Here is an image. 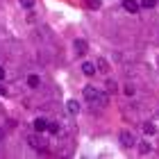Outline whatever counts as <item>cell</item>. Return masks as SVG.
<instances>
[{"mask_svg": "<svg viewBox=\"0 0 159 159\" xmlns=\"http://www.w3.org/2000/svg\"><path fill=\"white\" fill-rule=\"evenodd\" d=\"M46 129H48V120L46 118H34V132H46Z\"/></svg>", "mask_w": 159, "mask_h": 159, "instance_id": "52a82bcc", "label": "cell"}, {"mask_svg": "<svg viewBox=\"0 0 159 159\" xmlns=\"http://www.w3.org/2000/svg\"><path fill=\"white\" fill-rule=\"evenodd\" d=\"M96 68H98V73H109V61H107L105 57H98L96 59Z\"/></svg>", "mask_w": 159, "mask_h": 159, "instance_id": "5b68a950", "label": "cell"}, {"mask_svg": "<svg viewBox=\"0 0 159 159\" xmlns=\"http://www.w3.org/2000/svg\"><path fill=\"white\" fill-rule=\"evenodd\" d=\"M98 93H100V89H96V86H91V84L84 86V98L89 100V102H96V100H98Z\"/></svg>", "mask_w": 159, "mask_h": 159, "instance_id": "7a4b0ae2", "label": "cell"}, {"mask_svg": "<svg viewBox=\"0 0 159 159\" xmlns=\"http://www.w3.org/2000/svg\"><path fill=\"white\" fill-rule=\"evenodd\" d=\"M123 7H125V11H129V14H139V9H141V5L136 2V0H123Z\"/></svg>", "mask_w": 159, "mask_h": 159, "instance_id": "3957f363", "label": "cell"}, {"mask_svg": "<svg viewBox=\"0 0 159 159\" xmlns=\"http://www.w3.org/2000/svg\"><path fill=\"white\" fill-rule=\"evenodd\" d=\"M143 9H155V5H157V0H141L139 2Z\"/></svg>", "mask_w": 159, "mask_h": 159, "instance_id": "4fadbf2b", "label": "cell"}, {"mask_svg": "<svg viewBox=\"0 0 159 159\" xmlns=\"http://www.w3.org/2000/svg\"><path fill=\"white\" fill-rule=\"evenodd\" d=\"M155 132H157V127H155L150 120H146V123H143V134H148V136H150V134H155Z\"/></svg>", "mask_w": 159, "mask_h": 159, "instance_id": "8fae6325", "label": "cell"}, {"mask_svg": "<svg viewBox=\"0 0 159 159\" xmlns=\"http://www.w3.org/2000/svg\"><path fill=\"white\" fill-rule=\"evenodd\" d=\"M86 7H89V9H100V7H102V0H86Z\"/></svg>", "mask_w": 159, "mask_h": 159, "instance_id": "7c38bea8", "label": "cell"}, {"mask_svg": "<svg viewBox=\"0 0 159 159\" xmlns=\"http://www.w3.org/2000/svg\"><path fill=\"white\" fill-rule=\"evenodd\" d=\"M82 73H84L86 77H93V75L98 73L96 64H93V61H84V64H82Z\"/></svg>", "mask_w": 159, "mask_h": 159, "instance_id": "277c9868", "label": "cell"}, {"mask_svg": "<svg viewBox=\"0 0 159 159\" xmlns=\"http://www.w3.org/2000/svg\"><path fill=\"white\" fill-rule=\"evenodd\" d=\"M120 143H123V148H134L136 139H134V134L129 132V129H123L120 132Z\"/></svg>", "mask_w": 159, "mask_h": 159, "instance_id": "6da1fadb", "label": "cell"}, {"mask_svg": "<svg viewBox=\"0 0 159 159\" xmlns=\"http://www.w3.org/2000/svg\"><path fill=\"white\" fill-rule=\"evenodd\" d=\"M96 102L105 107V105H107V93H102V91H100V93H98V100H96Z\"/></svg>", "mask_w": 159, "mask_h": 159, "instance_id": "9a60e30c", "label": "cell"}, {"mask_svg": "<svg viewBox=\"0 0 159 159\" xmlns=\"http://www.w3.org/2000/svg\"><path fill=\"white\" fill-rule=\"evenodd\" d=\"M27 86H30V89H39L41 86V77L39 75H27Z\"/></svg>", "mask_w": 159, "mask_h": 159, "instance_id": "9c48e42d", "label": "cell"}, {"mask_svg": "<svg viewBox=\"0 0 159 159\" xmlns=\"http://www.w3.org/2000/svg\"><path fill=\"white\" fill-rule=\"evenodd\" d=\"M116 89H118V86H116V82H111V80H109V82H107V91H109V93H114Z\"/></svg>", "mask_w": 159, "mask_h": 159, "instance_id": "e0dca14e", "label": "cell"}, {"mask_svg": "<svg viewBox=\"0 0 159 159\" xmlns=\"http://www.w3.org/2000/svg\"><path fill=\"white\" fill-rule=\"evenodd\" d=\"M75 50H77V55H86V50H89L86 41L84 39H75Z\"/></svg>", "mask_w": 159, "mask_h": 159, "instance_id": "ba28073f", "label": "cell"}, {"mask_svg": "<svg viewBox=\"0 0 159 159\" xmlns=\"http://www.w3.org/2000/svg\"><path fill=\"white\" fill-rule=\"evenodd\" d=\"M48 132L50 134H57V132H59V123H48Z\"/></svg>", "mask_w": 159, "mask_h": 159, "instance_id": "5bb4252c", "label": "cell"}, {"mask_svg": "<svg viewBox=\"0 0 159 159\" xmlns=\"http://www.w3.org/2000/svg\"><path fill=\"white\" fill-rule=\"evenodd\" d=\"M66 109H68V114H77V111H80V102H77V100H68V102H66Z\"/></svg>", "mask_w": 159, "mask_h": 159, "instance_id": "30bf717a", "label": "cell"}, {"mask_svg": "<svg viewBox=\"0 0 159 159\" xmlns=\"http://www.w3.org/2000/svg\"><path fill=\"white\" fill-rule=\"evenodd\" d=\"M2 80H5V68L0 66V82H2Z\"/></svg>", "mask_w": 159, "mask_h": 159, "instance_id": "44dd1931", "label": "cell"}, {"mask_svg": "<svg viewBox=\"0 0 159 159\" xmlns=\"http://www.w3.org/2000/svg\"><path fill=\"white\" fill-rule=\"evenodd\" d=\"M2 139H5V129L0 127V141H2Z\"/></svg>", "mask_w": 159, "mask_h": 159, "instance_id": "7402d4cb", "label": "cell"}, {"mask_svg": "<svg viewBox=\"0 0 159 159\" xmlns=\"http://www.w3.org/2000/svg\"><path fill=\"white\" fill-rule=\"evenodd\" d=\"M27 143H30L34 150H43V141L39 139L37 134H30V136H27Z\"/></svg>", "mask_w": 159, "mask_h": 159, "instance_id": "8992f818", "label": "cell"}, {"mask_svg": "<svg viewBox=\"0 0 159 159\" xmlns=\"http://www.w3.org/2000/svg\"><path fill=\"white\" fill-rule=\"evenodd\" d=\"M0 96H7V89H5L2 84H0Z\"/></svg>", "mask_w": 159, "mask_h": 159, "instance_id": "ffe728a7", "label": "cell"}, {"mask_svg": "<svg viewBox=\"0 0 159 159\" xmlns=\"http://www.w3.org/2000/svg\"><path fill=\"white\" fill-rule=\"evenodd\" d=\"M20 7H23V9H32V7H34V0H20Z\"/></svg>", "mask_w": 159, "mask_h": 159, "instance_id": "2e32d148", "label": "cell"}, {"mask_svg": "<svg viewBox=\"0 0 159 159\" xmlns=\"http://www.w3.org/2000/svg\"><path fill=\"white\" fill-rule=\"evenodd\" d=\"M125 93H127V96H134V86H132V84L125 86Z\"/></svg>", "mask_w": 159, "mask_h": 159, "instance_id": "d6986e66", "label": "cell"}, {"mask_svg": "<svg viewBox=\"0 0 159 159\" xmlns=\"http://www.w3.org/2000/svg\"><path fill=\"white\" fill-rule=\"evenodd\" d=\"M141 152H143V155H146V152H150V143H146V141L141 143Z\"/></svg>", "mask_w": 159, "mask_h": 159, "instance_id": "ac0fdd59", "label": "cell"}]
</instances>
